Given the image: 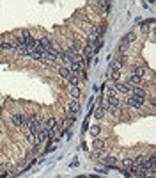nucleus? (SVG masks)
I'll use <instances>...</instances> for the list:
<instances>
[{
    "label": "nucleus",
    "mask_w": 156,
    "mask_h": 178,
    "mask_svg": "<svg viewBox=\"0 0 156 178\" xmlns=\"http://www.w3.org/2000/svg\"><path fill=\"white\" fill-rule=\"evenodd\" d=\"M28 128H30V134L32 135H37L39 130H41V121L37 119V116H32L30 121H28Z\"/></svg>",
    "instance_id": "1"
},
{
    "label": "nucleus",
    "mask_w": 156,
    "mask_h": 178,
    "mask_svg": "<svg viewBox=\"0 0 156 178\" xmlns=\"http://www.w3.org/2000/svg\"><path fill=\"white\" fill-rule=\"evenodd\" d=\"M129 107H133V109H140V107L144 105V98H137V96H128V100H126Z\"/></svg>",
    "instance_id": "2"
},
{
    "label": "nucleus",
    "mask_w": 156,
    "mask_h": 178,
    "mask_svg": "<svg viewBox=\"0 0 156 178\" xmlns=\"http://www.w3.org/2000/svg\"><path fill=\"white\" fill-rule=\"evenodd\" d=\"M115 93H126V95H131V86L128 84H123V82H115Z\"/></svg>",
    "instance_id": "3"
},
{
    "label": "nucleus",
    "mask_w": 156,
    "mask_h": 178,
    "mask_svg": "<svg viewBox=\"0 0 156 178\" xmlns=\"http://www.w3.org/2000/svg\"><path fill=\"white\" fill-rule=\"evenodd\" d=\"M11 123L14 125V127H25L27 119H25V116H23V114H14V116L11 118Z\"/></svg>",
    "instance_id": "4"
},
{
    "label": "nucleus",
    "mask_w": 156,
    "mask_h": 178,
    "mask_svg": "<svg viewBox=\"0 0 156 178\" xmlns=\"http://www.w3.org/2000/svg\"><path fill=\"white\" fill-rule=\"evenodd\" d=\"M145 95H147V91H145L144 87H140V86L131 87V96H137V98H145Z\"/></svg>",
    "instance_id": "5"
},
{
    "label": "nucleus",
    "mask_w": 156,
    "mask_h": 178,
    "mask_svg": "<svg viewBox=\"0 0 156 178\" xmlns=\"http://www.w3.org/2000/svg\"><path fill=\"white\" fill-rule=\"evenodd\" d=\"M67 112H69V116H76L78 112H80V105H78V102L76 100H73L69 105H67Z\"/></svg>",
    "instance_id": "6"
},
{
    "label": "nucleus",
    "mask_w": 156,
    "mask_h": 178,
    "mask_svg": "<svg viewBox=\"0 0 156 178\" xmlns=\"http://www.w3.org/2000/svg\"><path fill=\"white\" fill-rule=\"evenodd\" d=\"M147 73V70H145V66H135L133 68V75L135 77H139V78H142Z\"/></svg>",
    "instance_id": "7"
},
{
    "label": "nucleus",
    "mask_w": 156,
    "mask_h": 178,
    "mask_svg": "<svg viewBox=\"0 0 156 178\" xmlns=\"http://www.w3.org/2000/svg\"><path fill=\"white\" fill-rule=\"evenodd\" d=\"M106 105L112 107V109L119 107V98H117V96H108V98H106Z\"/></svg>",
    "instance_id": "8"
},
{
    "label": "nucleus",
    "mask_w": 156,
    "mask_h": 178,
    "mask_svg": "<svg viewBox=\"0 0 156 178\" xmlns=\"http://www.w3.org/2000/svg\"><path fill=\"white\" fill-rule=\"evenodd\" d=\"M14 50H16L18 54H20V55H28V48H27V46H25L23 43H18Z\"/></svg>",
    "instance_id": "9"
},
{
    "label": "nucleus",
    "mask_w": 156,
    "mask_h": 178,
    "mask_svg": "<svg viewBox=\"0 0 156 178\" xmlns=\"http://www.w3.org/2000/svg\"><path fill=\"white\" fill-rule=\"evenodd\" d=\"M39 43H41V46H43L45 50L51 48V41H50V38H48V36H45V38H41V39H39Z\"/></svg>",
    "instance_id": "10"
},
{
    "label": "nucleus",
    "mask_w": 156,
    "mask_h": 178,
    "mask_svg": "<svg viewBox=\"0 0 156 178\" xmlns=\"http://www.w3.org/2000/svg\"><path fill=\"white\" fill-rule=\"evenodd\" d=\"M140 80H142V78H139V77H135V75H131V77H128L126 78V82H128V86H139L140 84Z\"/></svg>",
    "instance_id": "11"
},
{
    "label": "nucleus",
    "mask_w": 156,
    "mask_h": 178,
    "mask_svg": "<svg viewBox=\"0 0 156 178\" xmlns=\"http://www.w3.org/2000/svg\"><path fill=\"white\" fill-rule=\"evenodd\" d=\"M105 111H106V109H105L103 105H100V107H98V109L94 111V116H96V119H103V116H105Z\"/></svg>",
    "instance_id": "12"
},
{
    "label": "nucleus",
    "mask_w": 156,
    "mask_h": 178,
    "mask_svg": "<svg viewBox=\"0 0 156 178\" xmlns=\"http://www.w3.org/2000/svg\"><path fill=\"white\" fill-rule=\"evenodd\" d=\"M46 128H48V130H55L57 128V119L55 118H48V119H46Z\"/></svg>",
    "instance_id": "13"
},
{
    "label": "nucleus",
    "mask_w": 156,
    "mask_h": 178,
    "mask_svg": "<svg viewBox=\"0 0 156 178\" xmlns=\"http://www.w3.org/2000/svg\"><path fill=\"white\" fill-rule=\"evenodd\" d=\"M59 75H61L62 78H67L69 75H71V71H69V68L67 66H61L59 68Z\"/></svg>",
    "instance_id": "14"
},
{
    "label": "nucleus",
    "mask_w": 156,
    "mask_h": 178,
    "mask_svg": "<svg viewBox=\"0 0 156 178\" xmlns=\"http://www.w3.org/2000/svg\"><path fill=\"white\" fill-rule=\"evenodd\" d=\"M108 77L114 80V82H119V78H121V71L119 70H110V75Z\"/></svg>",
    "instance_id": "15"
},
{
    "label": "nucleus",
    "mask_w": 156,
    "mask_h": 178,
    "mask_svg": "<svg viewBox=\"0 0 156 178\" xmlns=\"http://www.w3.org/2000/svg\"><path fill=\"white\" fill-rule=\"evenodd\" d=\"M92 148L100 151V150H103V148H105V143H103L101 139H94V141H92Z\"/></svg>",
    "instance_id": "16"
},
{
    "label": "nucleus",
    "mask_w": 156,
    "mask_h": 178,
    "mask_svg": "<svg viewBox=\"0 0 156 178\" xmlns=\"http://www.w3.org/2000/svg\"><path fill=\"white\" fill-rule=\"evenodd\" d=\"M89 134L92 135V137H98V135L101 134V128L98 127V125H92V127L89 128Z\"/></svg>",
    "instance_id": "17"
},
{
    "label": "nucleus",
    "mask_w": 156,
    "mask_h": 178,
    "mask_svg": "<svg viewBox=\"0 0 156 178\" xmlns=\"http://www.w3.org/2000/svg\"><path fill=\"white\" fill-rule=\"evenodd\" d=\"M123 167L124 169H135V162L131 159H124L123 160Z\"/></svg>",
    "instance_id": "18"
},
{
    "label": "nucleus",
    "mask_w": 156,
    "mask_h": 178,
    "mask_svg": "<svg viewBox=\"0 0 156 178\" xmlns=\"http://www.w3.org/2000/svg\"><path fill=\"white\" fill-rule=\"evenodd\" d=\"M128 46H129V43L123 38V39H121V43H119V52H121V54H124V52L128 50Z\"/></svg>",
    "instance_id": "19"
},
{
    "label": "nucleus",
    "mask_w": 156,
    "mask_h": 178,
    "mask_svg": "<svg viewBox=\"0 0 156 178\" xmlns=\"http://www.w3.org/2000/svg\"><path fill=\"white\" fill-rule=\"evenodd\" d=\"M67 80H69V84H71L73 87H76V86H78V75H76V73H71V75L67 77Z\"/></svg>",
    "instance_id": "20"
},
{
    "label": "nucleus",
    "mask_w": 156,
    "mask_h": 178,
    "mask_svg": "<svg viewBox=\"0 0 156 178\" xmlns=\"http://www.w3.org/2000/svg\"><path fill=\"white\" fill-rule=\"evenodd\" d=\"M69 95H71L73 100H78V98H80V89H78V87H71V93H69Z\"/></svg>",
    "instance_id": "21"
},
{
    "label": "nucleus",
    "mask_w": 156,
    "mask_h": 178,
    "mask_svg": "<svg viewBox=\"0 0 156 178\" xmlns=\"http://www.w3.org/2000/svg\"><path fill=\"white\" fill-rule=\"evenodd\" d=\"M73 123H75V118H73V116H69V118L66 119V125L62 127V132H64V128H69V127H71Z\"/></svg>",
    "instance_id": "22"
},
{
    "label": "nucleus",
    "mask_w": 156,
    "mask_h": 178,
    "mask_svg": "<svg viewBox=\"0 0 156 178\" xmlns=\"http://www.w3.org/2000/svg\"><path fill=\"white\" fill-rule=\"evenodd\" d=\"M105 164H117V159L115 157H105Z\"/></svg>",
    "instance_id": "23"
},
{
    "label": "nucleus",
    "mask_w": 156,
    "mask_h": 178,
    "mask_svg": "<svg viewBox=\"0 0 156 178\" xmlns=\"http://www.w3.org/2000/svg\"><path fill=\"white\" fill-rule=\"evenodd\" d=\"M135 38H137V36H135L133 32H129V34H126V36H124V39H126L128 43H131V41H135Z\"/></svg>",
    "instance_id": "24"
},
{
    "label": "nucleus",
    "mask_w": 156,
    "mask_h": 178,
    "mask_svg": "<svg viewBox=\"0 0 156 178\" xmlns=\"http://www.w3.org/2000/svg\"><path fill=\"white\" fill-rule=\"evenodd\" d=\"M105 93H106L108 96H115V89H114V87H106Z\"/></svg>",
    "instance_id": "25"
},
{
    "label": "nucleus",
    "mask_w": 156,
    "mask_h": 178,
    "mask_svg": "<svg viewBox=\"0 0 156 178\" xmlns=\"http://www.w3.org/2000/svg\"><path fill=\"white\" fill-rule=\"evenodd\" d=\"M78 164H80V162H78V159H75V160H73L71 164H69V166H71V167H76Z\"/></svg>",
    "instance_id": "26"
},
{
    "label": "nucleus",
    "mask_w": 156,
    "mask_h": 178,
    "mask_svg": "<svg viewBox=\"0 0 156 178\" xmlns=\"http://www.w3.org/2000/svg\"><path fill=\"white\" fill-rule=\"evenodd\" d=\"M92 178H96V176H92Z\"/></svg>",
    "instance_id": "27"
}]
</instances>
